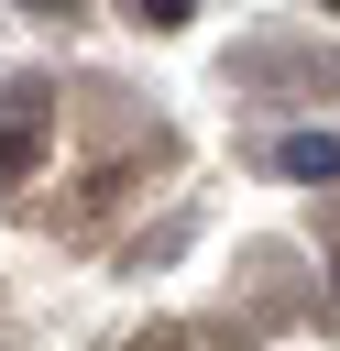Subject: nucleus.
I'll list each match as a JSON object with an SVG mask.
<instances>
[{"label":"nucleus","instance_id":"obj_1","mask_svg":"<svg viewBox=\"0 0 340 351\" xmlns=\"http://www.w3.org/2000/svg\"><path fill=\"white\" fill-rule=\"evenodd\" d=\"M44 143H55V88L44 77H0V186L44 176Z\"/></svg>","mask_w":340,"mask_h":351},{"label":"nucleus","instance_id":"obj_2","mask_svg":"<svg viewBox=\"0 0 340 351\" xmlns=\"http://www.w3.org/2000/svg\"><path fill=\"white\" fill-rule=\"evenodd\" d=\"M263 176H285V186H329V176H340V132H285V143H263Z\"/></svg>","mask_w":340,"mask_h":351},{"label":"nucleus","instance_id":"obj_3","mask_svg":"<svg viewBox=\"0 0 340 351\" xmlns=\"http://www.w3.org/2000/svg\"><path fill=\"white\" fill-rule=\"evenodd\" d=\"M132 22H154V33H175V22H197V0H132Z\"/></svg>","mask_w":340,"mask_h":351},{"label":"nucleus","instance_id":"obj_4","mask_svg":"<svg viewBox=\"0 0 340 351\" xmlns=\"http://www.w3.org/2000/svg\"><path fill=\"white\" fill-rule=\"evenodd\" d=\"M22 11H33V22H55V11H77V0H22Z\"/></svg>","mask_w":340,"mask_h":351},{"label":"nucleus","instance_id":"obj_5","mask_svg":"<svg viewBox=\"0 0 340 351\" xmlns=\"http://www.w3.org/2000/svg\"><path fill=\"white\" fill-rule=\"evenodd\" d=\"M329 11H340V0H329Z\"/></svg>","mask_w":340,"mask_h":351}]
</instances>
